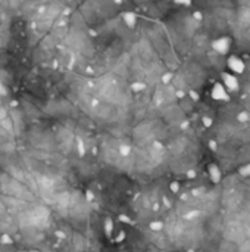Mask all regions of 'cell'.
Returning <instances> with one entry per match:
<instances>
[{
    "instance_id": "6da1fadb",
    "label": "cell",
    "mask_w": 250,
    "mask_h": 252,
    "mask_svg": "<svg viewBox=\"0 0 250 252\" xmlns=\"http://www.w3.org/2000/svg\"><path fill=\"white\" fill-rule=\"evenodd\" d=\"M209 174H210V178H212L213 183H219L221 181V171H219V168L215 164H212L209 167Z\"/></svg>"
},
{
    "instance_id": "7a4b0ae2",
    "label": "cell",
    "mask_w": 250,
    "mask_h": 252,
    "mask_svg": "<svg viewBox=\"0 0 250 252\" xmlns=\"http://www.w3.org/2000/svg\"><path fill=\"white\" fill-rule=\"evenodd\" d=\"M105 232H106V235H112V232H113V221L110 217H106L105 220Z\"/></svg>"
},
{
    "instance_id": "3957f363",
    "label": "cell",
    "mask_w": 250,
    "mask_h": 252,
    "mask_svg": "<svg viewBox=\"0 0 250 252\" xmlns=\"http://www.w3.org/2000/svg\"><path fill=\"white\" fill-rule=\"evenodd\" d=\"M150 228H152L153 232H159V230L163 228V223H162V221H152V223H150Z\"/></svg>"
},
{
    "instance_id": "277c9868",
    "label": "cell",
    "mask_w": 250,
    "mask_h": 252,
    "mask_svg": "<svg viewBox=\"0 0 250 252\" xmlns=\"http://www.w3.org/2000/svg\"><path fill=\"white\" fill-rule=\"evenodd\" d=\"M169 189H171V192H172V193H178V190H180V184H178L177 181H174V183H171Z\"/></svg>"
},
{
    "instance_id": "5b68a950",
    "label": "cell",
    "mask_w": 250,
    "mask_h": 252,
    "mask_svg": "<svg viewBox=\"0 0 250 252\" xmlns=\"http://www.w3.org/2000/svg\"><path fill=\"white\" fill-rule=\"evenodd\" d=\"M240 174H241V176H244V177L250 176V164H249V165H246V167H244V168H241V171H240Z\"/></svg>"
},
{
    "instance_id": "8992f818",
    "label": "cell",
    "mask_w": 250,
    "mask_h": 252,
    "mask_svg": "<svg viewBox=\"0 0 250 252\" xmlns=\"http://www.w3.org/2000/svg\"><path fill=\"white\" fill-rule=\"evenodd\" d=\"M118 218H119V221H122V223H127V224H131V220L128 218L127 215H124V214H119V217H118Z\"/></svg>"
},
{
    "instance_id": "52a82bcc",
    "label": "cell",
    "mask_w": 250,
    "mask_h": 252,
    "mask_svg": "<svg viewBox=\"0 0 250 252\" xmlns=\"http://www.w3.org/2000/svg\"><path fill=\"white\" fill-rule=\"evenodd\" d=\"M124 239H125V232H124V230H121V232H119V235L116 236V242H122Z\"/></svg>"
},
{
    "instance_id": "ba28073f",
    "label": "cell",
    "mask_w": 250,
    "mask_h": 252,
    "mask_svg": "<svg viewBox=\"0 0 250 252\" xmlns=\"http://www.w3.org/2000/svg\"><path fill=\"white\" fill-rule=\"evenodd\" d=\"M199 214H200L199 211H191V212H188V214H187V218H194V217H197Z\"/></svg>"
},
{
    "instance_id": "9c48e42d",
    "label": "cell",
    "mask_w": 250,
    "mask_h": 252,
    "mask_svg": "<svg viewBox=\"0 0 250 252\" xmlns=\"http://www.w3.org/2000/svg\"><path fill=\"white\" fill-rule=\"evenodd\" d=\"M93 198H94V196H93V193L90 192V190H87V199H88V201H93Z\"/></svg>"
},
{
    "instance_id": "30bf717a",
    "label": "cell",
    "mask_w": 250,
    "mask_h": 252,
    "mask_svg": "<svg viewBox=\"0 0 250 252\" xmlns=\"http://www.w3.org/2000/svg\"><path fill=\"white\" fill-rule=\"evenodd\" d=\"M187 176H188V177H191V178H193V177L196 176V173H194V171H188V173H187Z\"/></svg>"
},
{
    "instance_id": "8fae6325",
    "label": "cell",
    "mask_w": 250,
    "mask_h": 252,
    "mask_svg": "<svg viewBox=\"0 0 250 252\" xmlns=\"http://www.w3.org/2000/svg\"><path fill=\"white\" fill-rule=\"evenodd\" d=\"M163 203H165V205H166V206H169V201H168L166 198H163Z\"/></svg>"
}]
</instances>
